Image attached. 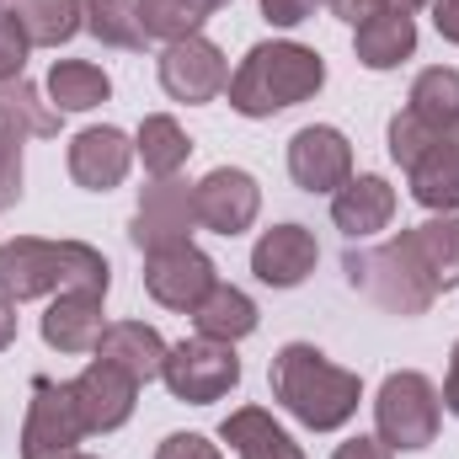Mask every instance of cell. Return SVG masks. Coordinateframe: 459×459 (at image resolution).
Segmentation results:
<instances>
[{
  "label": "cell",
  "mask_w": 459,
  "mask_h": 459,
  "mask_svg": "<svg viewBox=\"0 0 459 459\" xmlns=\"http://www.w3.org/2000/svg\"><path fill=\"white\" fill-rule=\"evenodd\" d=\"M113 289V267L86 240H43L16 235L0 246V294L11 305L43 299V294H102Z\"/></svg>",
  "instance_id": "obj_1"
},
{
  "label": "cell",
  "mask_w": 459,
  "mask_h": 459,
  "mask_svg": "<svg viewBox=\"0 0 459 459\" xmlns=\"http://www.w3.org/2000/svg\"><path fill=\"white\" fill-rule=\"evenodd\" d=\"M267 379H273V401L294 422H305L310 433L347 428L358 417V401H363V379L352 368H342V363H332L321 347H310V342L278 347Z\"/></svg>",
  "instance_id": "obj_2"
},
{
  "label": "cell",
  "mask_w": 459,
  "mask_h": 459,
  "mask_svg": "<svg viewBox=\"0 0 459 459\" xmlns=\"http://www.w3.org/2000/svg\"><path fill=\"white\" fill-rule=\"evenodd\" d=\"M326 86V59L305 43H289V38H273V43H256L235 75H230V108L240 117H273L283 108H299L310 102L316 91Z\"/></svg>",
  "instance_id": "obj_3"
},
{
  "label": "cell",
  "mask_w": 459,
  "mask_h": 459,
  "mask_svg": "<svg viewBox=\"0 0 459 459\" xmlns=\"http://www.w3.org/2000/svg\"><path fill=\"white\" fill-rule=\"evenodd\" d=\"M342 273L347 283L374 299L385 316H428L438 289L422 278V267L406 256L401 240H385V246H363V251H347L342 256Z\"/></svg>",
  "instance_id": "obj_4"
},
{
  "label": "cell",
  "mask_w": 459,
  "mask_h": 459,
  "mask_svg": "<svg viewBox=\"0 0 459 459\" xmlns=\"http://www.w3.org/2000/svg\"><path fill=\"white\" fill-rule=\"evenodd\" d=\"M444 422V395L433 390L428 374L417 368H395L379 395H374V438H385L395 455H417L438 438Z\"/></svg>",
  "instance_id": "obj_5"
},
{
  "label": "cell",
  "mask_w": 459,
  "mask_h": 459,
  "mask_svg": "<svg viewBox=\"0 0 459 459\" xmlns=\"http://www.w3.org/2000/svg\"><path fill=\"white\" fill-rule=\"evenodd\" d=\"M166 390L187 406H214L225 401L230 390L240 385V358L235 342H214V337H187L166 352V368H160Z\"/></svg>",
  "instance_id": "obj_6"
},
{
  "label": "cell",
  "mask_w": 459,
  "mask_h": 459,
  "mask_svg": "<svg viewBox=\"0 0 459 459\" xmlns=\"http://www.w3.org/2000/svg\"><path fill=\"white\" fill-rule=\"evenodd\" d=\"M220 283V267H214V256L209 251H198L193 240H182V246H166V251H150L144 256V294L155 299V305H166V310H182V316H193L204 299H209V289Z\"/></svg>",
  "instance_id": "obj_7"
},
{
  "label": "cell",
  "mask_w": 459,
  "mask_h": 459,
  "mask_svg": "<svg viewBox=\"0 0 459 459\" xmlns=\"http://www.w3.org/2000/svg\"><path fill=\"white\" fill-rule=\"evenodd\" d=\"M86 438V422L70 401V385L32 379L27 422H22V459H70Z\"/></svg>",
  "instance_id": "obj_8"
},
{
  "label": "cell",
  "mask_w": 459,
  "mask_h": 459,
  "mask_svg": "<svg viewBox=\"0 0 459 459\" xmlns=\"http://www.w3.org/2000/svg\"><path fill=\"white\" fill-rule=\"evenodd\" d=\"M155 70H160L166 97H171V102H187V108L214 102L230 86L225 54H220V43H209L204 32H193V38H182V43H166L160 59H155Z\"/></svg>",
  "instance_id": "obj_9"
},
{
  "label": "cell",
  "mask_w": 459,
  "mask_h": 459,
  "mask_svg": "<svg viewBox=\"0 0 459 459\" xmlns=\"http://www.w3.org/2000/svg\"><path fill=\"white\" fill-rule=\"evenodd\" d=\"M198 230V209H193V187L182 177H160L139 193V209H134V225L128 240L150 256V251H166V246H182L193 240Z\"/></svg>",
  "instance_id": "obj_10"
},
{
  "label": "cell",
  "mask_w": 459,
  "mask_h": 459,
  "mask_svg": "<svg viewBox=\"0 0 459 459\" xmlns=\"http://www.w3.org/2000/svg\"><path fill=\"white\" fill-rule=\"evenodd\" d=\"M70 401H75V411L86 422V438L91 433H117L134 417V406H139V379H128L108 358H91L70 379Z\"/></svg>",
  "instance_id": "obj_11"
},
{
  "label": "cell",
  "mask_w": 459,
  "mask_h": 459,
  "mask_svg": "<svg viewBox=\"0 0 459 459\" xmlns=\"http://www.w3.org/2000/svg\"><path fill=\"white\" fill-rule=\"evenodd\" d=\"M193 209H198V225L214 230V235H246L262 214V187L251 171L240 166H214L198 187H193Z\"/></svg>",
  "instance_id": "obj_12"
},
{
  "label": "cell",
  "mask_w": 459,
  "mask_h": 459,
  "mask_svg": "<svg viewBox=\"0 0 459 459\" xmlns=\"http://www.w3.org/2000/svg\"><path fill=\"white\" fill-rule=\"evenodd\" d=\"M289 177L299 193H337L352 177V144L332 123H305L289 139Z\"/></svg>",
  "instance_id": "obj_13"
},
{
  "label": "cell",
  "mask_w": 459,
  "mask_h": 459,
  "mask_svg": "<svg viewBox=\"0 0 459 459\" xmlns=\"http://www.w3.org/2000/svg\"><path fill=\"white\" fill-rule=\"evenodd\" d=\"M321 262V246L305 225H273L251 246V273L267 289H299Z\"/></svg>",
  "instance_id": "obj_14"
},
{
  "label": "cell",
  "mask_w": 459,
  "mask_h": 459,
  "mask_svg": "<svg viewBox=\"0 0 459 459\" xmlns=\"http://www.w3.org/2000/svg\"><path fill=\"white\" fill-rule=\"evenodd\" d=\"M128 166H134V139L123 128H113V123L81 128L70 139V177L86 193H113L117 182L128 177Z\"/></svg>",
  "instance_id": "obj_15"
},
{
  "label": "cell",
  "mask_w": 459,
  "mask_h": 459,
  "mask_svg": "<svg viewBox=\"0 0 459 459\" xmlns=\"http://www.w3.org/2000/svg\"><path fill=\"white\" fill-rule=\"evenodd\" d=\"M406 187L422 209L433 214H459V123L438 128V139L417 155V166L406 171Z\"/></svg>",
  "instance_id": "obj_16"
},
{
  "label": "cell",
  "mask_w": 459,
  "mask_h": 459,
  "mask_svg": "<svg viewBox=\"0 0 459 459\" xmlns=\"http://www.w3.org/2000/svg\"><path fill=\"white\" fill-rule=\"evenodd\" d=\"M395 220V187L385 177H347L332 193V225L342 230L347 240H368Z\"/></svg>",
  "instance_id": "obj_17"
},
{
  "label": "cell",
  "mask_w": 459,
  "mask_h": 459,
  "mask_svg": "<svg viewBox=\"0 0 459 459\" xmlns=\"http://www.w3.org/2000/svg\"><path fill=\"white\" fill-rule=\"evenodd\" d=\"M395 240L406 246V256L422 267V278H428L438 294L459 289V214H433V220H422V225L401 230Z\"/></svg>",
  "instance_id": "obj_18"
},
{
  "label": "cell",
  "mask_w": 459,
  "mask_h": 459,
  "mask_svg": "<svg viewBox=\"0 0 459 459\" xmlns=\"http://www.w3.org/2000/svg\"><path fill=\"white\" fill-rule=\"evenodd\" d=\"M166 337L155 332V326H144V321H108V332L97 337V358H108L117 363L128 379H139V385H150V379H160V368H166Z\"/></svg>",
  "instance_id": "obj_19"
},
{
  "label": "cell",
  "mask_w": 459,
  "mask_h": 459,
  "mask_svg": "<svg viewBox=\"0 0 459 459\" xmlns=\"http://www.w3.org/2000/svg\"><path fill=\"white\" fill-rule=\"evenodd\" d=\"M102 332V294H54V305L43 310V342L54 352H97Z\"/></svg>",
  "instance_id": "obj_20"
},
{
  "label": "cell",
  "mask_w": 459,
  "mask_h": 459,
  "mask_svg": "<svg viewBox=\"0 0 459 459\" xmlns=\"http://www.w3.org/2000/svg\"><path fill=\"white\" fill-rule=\"evenodd\" d=\"M352 54L363 70H395L417 54V22L401 11H374L368 22L352 27Z\"/></svg>",
  "instance_id": "obj_21"
},
{
  "label": "cell",
  "mask_w": 459,
  "mask_h": 459,
  "mask_svg": "<svg viewBox=\"0 0 459 459\" xmlns=\"http://www.w3.org/2000/svg\"><path fill=\"white\" fill-rule=\"evenodd\" d=\"M220 438H225L240 459H305V449L289 438V428L273 422V411H262V406L230 411L225 422H220Z\"/></svg>",
  "instance_id": "obj_22"
},
{
  "label": "cell",
  "mask_w": 459,
  "mask_h": 459,
  "mask_svg": "<svg viewBox=\"0 0 459 459\" xmlns=\"http://www.w3.org/2000/svg\"><path fill=\"white\" fill-rule=\"evenodd\" d=\"M256 305H251V294L246 289H235V283H214L209 289V299L193 310V326H198V337H214V342H240V337H251L256 332Z\"/></svg>",
  "instance_id": "obj_23"
},
{
  "label": "cell",
  "mask_w": 459,
  "mask_h": 459,
  "mask_svg": "<svg viewBox=\"0 0 459 459\" xmlns=\"http://www.w3.org/2000/svg\"><path fill=\"white\" fill-rule=\"evenodd\" d=\"M108 97H113V81H108V70L91 65V59H59V65L48 70V102H54L59 113H91V108H102Z\"/></svg>",
  "instance_id": "obj_24"
},
{
  "label": "cell",
  "mask_w": 459,
  "mask_h": 459,
  "mask_svg": "<svg viewBox=\"0 0 459 459\" xmlns=\"http://www.w3.org/2000/svg\"><path fill=\"white\" fill-rule=\"evenodd\" d=\"M134 155L144 160V171L160 182V177H177L182 166H187V155H193V139L182 134V123L171 113H150L139 123V134H134Z\"/></svg>",
  "instance_id": "obj_25"
},
{
  "label": "cell",
  "mask_w": 459,
  "mask_h": 459,
  "mask_svg": "<svg viewBox=\"0 0 459 459\" xmlns=\"http://www.w3.org/2000/svg\"><path fill=\"white\" fill-rule=\"evenodd\" d=\"M11 16H16V27L27 32L32 48H59L86 27L81 0H11Z\"/></svg>",
  "instance_id": "obj_26"
},
{
  "label": "cell",
  "mask_w": 459,
  "mask_h": 459,
  "mask_svg": "<svg viewBox=\"0 0 459 459\" xmlns=\"http://www.w3.org/2000/svg\"><path fill=\"white\" fill-rule=\"evenodd\" d=\"M0 123L27 134V139H54L59 134V108L43 102L27 75H11V81H0Z\"/></svg>",
  "instance_id": "obj_27"
},
{
  "label": "cell",
  "mask_w": 459,
  "mask_h": 459,
  "mask_svg": "<svg viewBox=\"0 0 459 459\" xmlns=\"http://www.w3.org/2000/svg\"><path fill=\"white\" fill-rule=\"evenodd\" d=\"M81 22L97 43L123 48V54H139L150 43L139 27V0H81Z\"/></svg>",
  "instance_id": "obj_28"
},
{
  "label": "cell",
  "mask_w": 459,
  "mask_h": 459,
  "mask_svg": "<svg viewBox=\"0 0 459 459\" xmlns=\"http://www.w3.org/2000/svg\"><path fill=\"white\" fill-rule=\"evenodd\" d=\"M406 113H417L433 128H449L459 123V70L449 65H433L411 81V97H406Z\"/></svg>",
  "instance_id": "obj_29"
},
{
  "label": "cell",
  "mask_w": 459,
  "mask_h": 459,
  "mask_svg": "<svg viewBox=\"0 0 459 459\" xmlns=\"http://www.w3.org/2000/svg\"><path fill=\"white\" fill-rule=\"evenodd\" d=\"M204 22H209L204 0H139V27L150 43H182L204 32Z\"/></svg>",
  "instance_id": "obj_30"
},
{
  "label": "cell",
  "mask_w": 459,
  "mask_h": 459,
  "mask_svg": "<svg viewBox=\"0 0 459 459\" xmlns=\"http://www.w3.org/2000/svg\"><path fill=\"white\" fill-rule=\"evenodd\" d=\"M433 139H438V128H433V123H422L417 113H406V108H401V113L390 117V160H395L401 171H411V166H417V155H422Z\"/></svg>",
  "instance_id": "obj_31"
},
{
  "label": "cell",
  "mask_w": 459,
  "mask_h": 459,
  "mask_svg": "<svg viewBox=\"0 0 459 459\" xmlns=\"http://www.w3.org/2000/svg\"><path fill=\"white\" fill-rule=\"evenodd\" d=\"M22 139L16 128L0 123V209H16L22 204Z\"/></svg>",
  "instance_id": "obj_32"
},
{
  "label": "cell",
  "mask_w": 459,
  "mask_h": 459,
  "mask_svg": "<svg viewBox=\"0 0 459 459\" xmlns=\"http://www.w3.org/2000/svg\"><path fill=\"white\" fill-rule=\"evenodd\" d=\"M27 32L16 27V16L11 11H0V81H11V75H22V65H27Z\"/></svg>",
  "instance_id": "obj_33"
},
{
  "label": "cell",
  "mask_w": 459,
  "mask_h": 459,
  "mask_svg": "<svg viewBox=\"0 0 459 459\" xmlns=\"http://www.w3.org/2000/svg\"><path fill=\"white\" fill-rule=\"evenodd\" d=\"M155 459H225V455H220V444H209L204 433H171V438H160Z\"/></svg>",
  "instance_id": "obj_34"
},
{
  "label": "cell",
  "mask_w": 459,
  "mask_h": 459,
  "mask_svg": "<svg viewBox=\"0 0 459 459\" xmlns=\"http://www.w3.org/2000/svg\"><path fill=\"white\" fill-rule=\"evenodd\" d=\"M316 5H326V0H262V16L273 27H299L316 16Z\"/></svg>",
  "instance_id": "obj_35"
},
{
  "label": "cell",
  "mask_w": 459,
  "mask_h": 459,
  "mask_svg": "<svg viewBox=\"0 0 459 459\" xmlns=\"http://www.w3.org/2000/svg\"><path fill=\"white\" fill-rule=\"evenodd\" d=\"M332 459H395V449L385 438H347V444H337Z\"/></svg>",
  "instance_id": "obj_36"
},
{
  "label": "cell",
  "mask_w": 459,
  "mask_h": 459,
  "mask_svg": "<svg viewBox=\"0 0 459 459\" xmlns=\"http://www.w3.org/2000/svg\"><path fill=\"white\" fill-rule=\"evenodd\" d=\"M433 27H438L444 43L459 48V0H433Z\"/></svg>",
  "instance_id": "obj_37"
},
{
  "label": "cell",
  "mask_w": 459,
  "mask_h": 459,
  "mask_svg": "<svg viewBox=\"0 0 459 459\" xmlns=\"http://www.w3.org/2000/svg\"><path fill=\"white\" fill-rule=\"evenodd\" d=\"M326 5H332V11H337L342 22H352V27H358V22H368V16L379 11L374 0H326Z\"/></svg>",
  "instance_id": "obj_38"
},
{
  "label": "cell",
  "mask_w": 459,
  "mask_h": 459,
  "mask_svg": "<svg viewBox=\"0 0 459 459\" xmlns=\"http://www.w3.org/2000/svg\"><path fill=\"white\" fill-rule=\"evenodd\" d=\"M444 406L459 417V342H455V352H449V379H444Z\"/></svg>",
  "instance_id": "obj_39"
},
{
  "label": "cell",
  "mask_w": 459,
  "mask_h": 459,
  "mask_svg": "<svg viewBox=\"0 0 459 459\" xmlns=\"http://www.w3.org/2000/svg\"><path fill=\"white\" fill-rule=\"evenodd\" d=\"M11 342H16V305L0 294V352H5Z\"/></svg>",
  "instance_id": "obj_40"
},
{
  "label": "cell",
  "mask_w": 459,
  "mask_h": 459,
  "mask_svg": "<svg viewBox=\"0 0 459 459\" xmlns=\"http://www.w3.org/2000/svg\"><path fill=\"white\" fill-rule=\"evenodd\" d=\"M379 11H401V16H411V11H422V5H433V0H374Z\"/></svg>",
  "instance_id": "obj_41"
},
{
  "label": "cell",
  "mask_w": 459,
  "mask_h": 459,
  "mask_svg": "<svg viewBox=\"0 0 459 459\" xmlns=\"http://www.w3.org/2000/svg\"><path fill=\"white\" fill-rule=\"evenodd\" d=\"M204 5H209V16H214V11H225L230 0H204Z\"/></svg>",
  "instance_id": "obj_42"
},
{
  "label": "cell",
  "mask_w": 459,
  "mask_h": 459,
  "mask_svg": "<svg viewBox=\"0 0 459 459\" xmlns=\"http://www.w3.org/2000/svg\"><path fill=\"white\" fill-rule=\"evenodd\" d=\"M70 459H97V455H81V449H75V455H70Z\"/></svg>",
  "instance_id": "obj_43"
},
{
  "label": "cell",
  "mask_w": 459,
  "mask_h": 459,
  "mask_svg": "<svg viewBox=\"0 0 459 459\" xmlns=\"http://www.w3.org/2000/svg\"><path fill=\"white\" fill-rule=\"evenodd\" d=\"M0 5H5V0H0Z\"/></svg>",
  "instance_id": "obj_44"
}]
</instances>
